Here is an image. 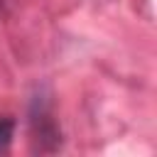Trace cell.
I'll return each mask as SVG.
<instances>
[{
	"label": "cell",
	"mask_w": 157,
	"mask_h": 157,
	"mask_svg": "<svg viewBox=\"0 0 157 157\" xmlns=\"http://www.w3.org/2000/svg\"><path fill=\"white\" fill-rule=\"evenodd\" d=\"M12 132H15V120L10 118H0V152H5L12 142Z\"/></svg>",
	"instance_id": "6da1fadb"
}]
</instances>
